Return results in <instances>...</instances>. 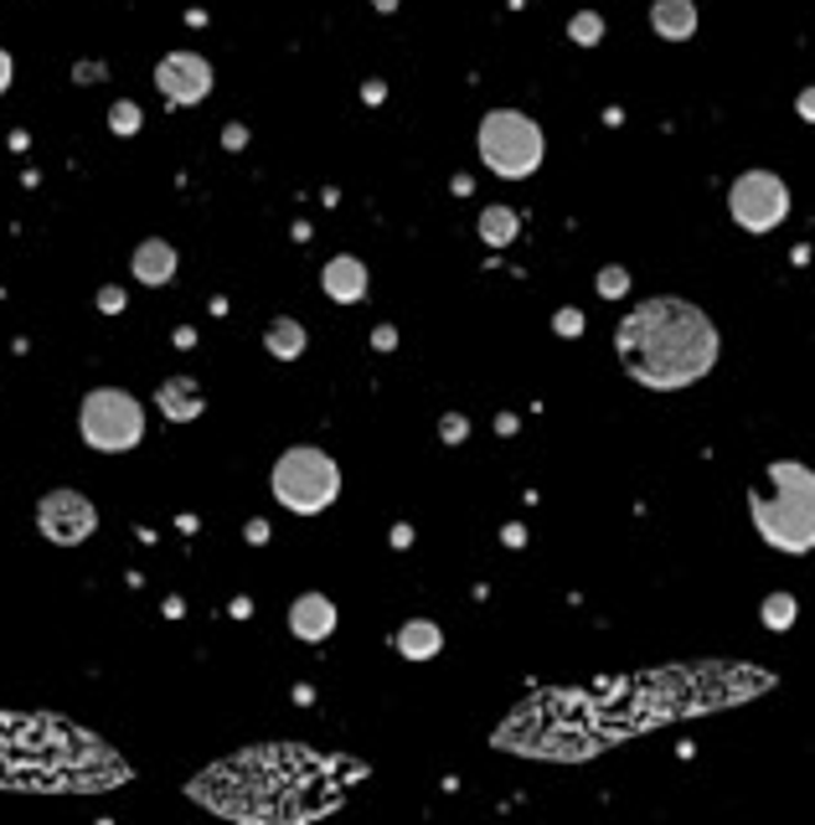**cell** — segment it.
Listing matches in <instances>:
<instances>
[{
    "label": "cell",
    "instance_id": "obj_3",
    "mask_svg": "<svg viewBox=\"0 0 815 825\" xmlns=\"http://www.w3.org/2000/svg\"><path fill=\"white\" fill-rule=\"evenodd\" d=\"M619 367L650 392L696 388L723 356V336L707 321V310L681 294H656L629 310L614 331Z\"/></svg>",
    "mask_w": 815,
    "mask_h": 825
},
{
    "label": "cell",
    "instance_id": "obj_22",
    "mask_svg": "<svg viewBox=\"0 0 815 825\" xmlns=\"http://www.w3.org/2000/svg\"><path fill=\"white\" fill-rule=\"evenodd\" d=\"M625 285H629L625 269H604V274H599V294H625Z\"/></svg>",
    "mask_w": 815,
    "mask_h": 825
},
{
    "label": "cell",
    "instance_id": "obj_16",
    "mask_svg": "<svg viewBox=\"0 0 815 825\" xmlns=\"http://www.w3.org/2000/svg\"><path fill=\"white\" fill-rule=\"evenodd\" d=\"M439 645H444V635H439V624L434 620H408L403 629H398V650H403L408 660L439 656Z\"/></svg>",
    "mask_w": 815,
    "mask_h": 825
},
{
    "label": "cell",
    "instance_id": "obj_5",
    "mask_svg": "<svg viewBox=\"0 0 815 825\" xmlns=\"http://www.w3.org/2000/svg\"><path fill=\"white\" fill-rule=\"evenodd\" d=\"M340 495V465L315 444H294L273 459V501L294 516H315Z\"/></svg>",
    "mask_w": 815,
    "mask_h": 825
},
{
    "label": "cell",
    "instance_id": "obj_6",
    "mask_svg": "<svg viewBox=\"0 0 815 825\" xmlns=\"http://www.w3.org/2000/svg\"><path fill=\"white\" fill-rule=\"evenodd\" d=\"M543 155H547L543 124L527 119L522 109H491L480 119V160L501 181H527L532 170L543 166Z\"/></svg>",
    "mask_w": 815,
    "mask_h": 825
},
{
    "label": "cell",
    "instance_id": "obj_1",
    "mask_svg": "<svg viewBox=\"0 0 815 825\" xmlns=\"http://www.w3.org/2000/svg\"><path fill=\"white\" fill-rule=\"evenodd\" d=\"M367 779L351 754H321L305 743H254L191 774L187 794L233 825H315L346 805Z\"/></svg>",
    "mask_w": 815,
    "mask_h": 825
},
{
    "label": "cell",
    "instance_id": "obj_14",
    "mask_svg": "<svg viewBox=\"0 0 815 825\" xmlns=\"http://www.w3.org/2000/svg\"><path fill=\"white\" fill-rule=\"evenodd\" d=\"M650 26L666 42H686L696 36V0H656L650 5Z\"/></svg>",
    "mask_w": 815,
    "mask_h": 825
},
{
    "label": "cell",
    "instance_id": "obj_20",
    "mask_svg": "<svg viewBox=\"0 0 815 825\" xmlns=\"http://www.w3.org/2000/svg\"><path fill=\"white\" fill-rule=\"evenodd\" d=\"M568 36H573L578 47H594L599 36H604V16H599V11H578V16L568 21Z\"/></svg>",
    "mask_w": 815,
    "mask_h": 825
},
{
    "label": "cell",
    "instance_id": "obj_10",
    "mask_svg": "<svg viewBox=\"0 0 815 825\" xmlns=\"http://www.w3.org/2000/svg\"><path fill=\"white\" fill-rule=\"evenodd\" d=\"M155 88L166 93L170 103H202L206 93H212V63L206 57H197V52H170V57H160V68H155Z\"/></svg>",
    "mask_w": 815,
    "mask_h": 825
},
{
    "label": "cell",
    "instance_id": "obj_24",
    "mask_svg": "<svg viewBox=\"0 0 815 825\" xmlns=\"http://www.w3.org/2000/svg\"><path fill=\"white\" fill-rule=\"evenodd\" d=\"M795 109H800V119H811V124H815V88H800Z\"/></svg>",
    "mask_w": 815,
    "mask_h": 825
},
{
    "label": "cell",
    "instance_id": "obj_28",
    "mask_svg": "<svg viewBox=\"0 0 815 825\" xmlns=\"http://www.w3.org/2000/svg\"><path fill=\"white\" fill-rule=\"evenodd\" d=\"M377 5H382V11H392V5H398V0H377Z\"/></svg>",
    "mask_w": 815,
    "mask_h": 825
},
{
    "label": "cell",
    "instance_id": "obj_19",
    "mask_svg": "<svg viewBox=\"0 0 815 825\" xmlns=\"http://www.w3.org/2000/svg\"><path fill=\"white\" fill-rule=\"evenodd\" d=\"M759 620H764L769 629H790V624L800 620V599L795 593H769L764 609H759Z\"/></svg>",
    "mask_w": 815,
    "mask_h": 825
},
{
    "label": "cell",
    "instance_id": "obj_11",
    "mask_svg": "<svg viewBox=\"0 0 815 825\" xmlns=\"http://www.w3.org/2000/svg\"><path fill=\"white\" fill-rule=\"evenodd\" d=\"M289 629L310 645L331 640V629H336V604H331L325 593H300V599L289 604Z\"/></svg>",
    "mask_w": 815,
    "mask_h": 825
},
{
    "label": "cell",
    "instance_id": "obj_13",
    "mask_svg": "<svg viewBox=\"0 0 815 825\" xmlns=\"http://www.w3.org/2000/svg\"><path fill=\"white\" fill-rule=\"evenodd\" d=\"M135 279L139 285H170L176 279V248H170L166 237H145L135 248Z\"/></svg>",
    "mask_w": 815,
    "mask_h": 825
},
{
    "label": "cell",
    "instance_id": "obj_17",
    "mask_svg": "<svg viewBox=\"0 0 815 825\" xmlns=\"http://www.w3.org/2000/svg\"><path fill=\"white\" fill-rule=\"evenodd\" d=\"M269 352L279 361H294V356L305 352V325L300 321H273L269 325Z\"/></svg>",
    "mask_w": 815,
    "mask_h": 825
},
{
    "label": "cell",
    "instance_id": "obj_27",
    "mask_svg": "<svg viewBox=\"0 0 815 825\" xmlns=\"http://www.w3.org/2000/svg\"><path fill=\"white\" fill-rule=\"evenodd\" d=\"M578 325H583V321H578V310H568V315H558V331H578Z\"/></svg>",
    "mask_w": 815,
    "mask_h": 825
},
{
    "label": "cell",
    "instance_id": "obj_23",
    "mask_svg": "<svg viewBox=\"0 0 815 825\" xmlns=\"http://www.w3.org/2000/svg\"><path fill=\"white\" fill-rule=\"evenodd\" d=\"M99 310L120 315V310H124V289H103V294H99Z\"/></svg>",
    "mask_w": 815,
    "mask_h": 825
},
{
    "label": "cell",
    "instance_id": "obj_21",
    "mask_svg": "<svg viewBox=\"0 0 815 825\" xmlns=\"http://www.w3.org/2000/svg\"><path fill=\"white\" fill-rule=\"evenodd\" d=\"M109 130H114V135H135V130H139V109H135V103H114V109H109Z\"/></svg>",
    "mask_w": 815,
    "mask_h": 825
},
{
    "label": "cell",
    "instance_id": "obj_12",
    "mask_svg": "<svg viewBox=\"0 0 815 825\" xmlns=\"http://www.w3.org/2000/svg\"><path fill=\"white\" fill-rule=\"evenodd\" d=\"M321 285L336 304H357L367 294V264H357L351 253H340V258H331L321 269Z\"/></svg>",
    "mask_w": 815,
    "mask_h": 825
},
{
    "label": "cell",
    "instance_id": "obj_18",
    "mask_svg": "<svg viewBox=\"0 0 815 825\" xmlns=\"http://www.w3.org/2000/svg\"><path fill=\"white\" fill-rule=\"evenodd\" d=\"M480 237L495 243V248L511 243V237H516V212H511V207H485V212H480Z\"/></svg>",
    "mask_w": 815,
    "mask_h": 825
},
{
    "label": "cell",
    "instance_id": "obj_15",
    "mask_svg": "<svg viewBox=\"0 0 815 825\" xmlns=\"http://www.w3.org/2000/svg\"><path fill=\"white\" fill-rule=\"evenodd\" d=\"M160 413H166L170 423L202 419V388H197L191 377H170L166 388H160Z\"/></svg>",
    "mask_w": 815,
    "mask_h": 825
},
{
    "label": "cell",
    "instance_id": "obj_25",
    "mask_svg": "<svg viewBox=\"0 0 815 825\" xmlns=\"http://www.w3.org/2000/svg\"><path fill=\"white\" fill-rule=\"evenodd\" d=\"M11 78H16V63H11V52L0 47V93L11 88Z\"/></svg>",
    "mask_w": 815,
    "mask_h": 825
},
{
    "label": "cell",
    "instance_id": "obj_4",
    "mask_svg": "<svg viewBox=\"0 0 815 825\" xmlns=\"http://www.w3.org/2000/svg\"><path fill=\"white\" fill-rule=\"evenodd\" d=\"M753 532L784 557L815 553V470L800 459H774L769 465V490L748 495Z\"/></svg>",
    "mask_w": 815,
    "mask_h": 825
},
{
    "label": "cell",
    "instance_id": "obj_26",
    "mask_svg": "<svg viewBox=\"0 0 815 825\" xmlns=\"http://www.w3.org/2000/svg\"><path fill=\"white\" fill-rule=\"evenodd\" d=\"M444 438H465V419H459V413L455 419H444Z\"/></svg>",
    "mask_w": 815,
    "mask_h": 825
},
{
    "label": "cell",
    "instance_id": "obj_7",
    "mask_svg": "<svg viewBox=\"0 0 815 825\" xmlns=\"http://www.w3.org/2000/svg\"><path fill=\"white\" fill-rule=\"evenodd\" d=\"M78 434L99 455H124V449H135L145 438V408H139V398H130L120 388H93L83 398V408H78Z\"/></svg>",
    "mask_w": 815,
    "mask_h": 825
},
{
    "label": "cell",
    "instance_id": "obj_8",
    "mask_svg": "<svg viewBox=\"0 0 815 825\" xmlns=\"http://www.w3.org/2000/svg\"><path fill=\"white\" fill-rule=\"evenodd\" d=\"M728 212L744 233H774L790 218V186L774 170H744L728 186Z\"/></svg>",
    "mask_w": 815,
    "mask_h": 825
},
{
    "label": "cell",
    "instance_id": "obj_2",
    "mask_svg": "<svg viewBox=\"0 0 815 825\" xmlns=\"http://www.w3.org/2000/svg\"><path fill=\"white\" fill-rule=\"evenodd\" d=\"M120 784H130V763L99 733L52 712H0V790L103 794Z\"/></svg>",
    "mask_w": 815,
    "mask_h": 825
},
{
    "label": "cell",
    "instance_id": "obj_9",
    "mask_svg": "<svg viewBox=\"0 0 815 825\" xmlns=\"http://www.w3.org/2000/svg\"><path fill=\"white\" fill-rule=\"evenodd\" d=\"M36 526L57 547H78V542H88L99 532V511H93V501L83 490H47L36 501Z\"/></svg>",
    "mask_w": 815,
    "mask_h": 825
}]
</instances>
